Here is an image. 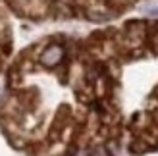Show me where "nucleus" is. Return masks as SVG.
Wrapping results in <instances>:
<instances>
[{
  "mask_svg": "<svg viewBox=\"0 0 158 156\" xmlns=\"http://www.w3.org/2000/svg\"><path fill=\"white\" fill-rule=\"evenodd\" d=\"M148 14H151V15H158V8H152V10H148Z\"/></svg>",
  "mask_w": 158,
  "mask_h": 156,
  "instance_id": "f03ea898",
  "label": "nucleus"
},
{
  "mask_svg": "<svg viewBox=\"0 0 158 156\" xmlns=\"http://www.w3.org/2000/svg\"><path fill=\"white\" fill-rule=\"evenodd\" d=\"M62 60H64V48H62L60 44L46 46L41 52V56H39V62H41V66H44V68H56Z\"/></svg>",
  "mask_w": 158,
  "mask_h": 156,
  "instance_id": "f257e3e1",
  "label": "nucleus"
}]
</instances>
